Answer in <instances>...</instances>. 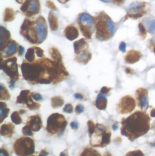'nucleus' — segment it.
<instances>
[{"instance_id": "obj_1", "label": "nucleus", "mask_w": 155, "mask_h": 156, "mask_svg": "<svg viewBox=\"0 0 155 156\" xmlns=\"http://www.w3.org/2000/svg\"><path fill=\"white\" fill-rule=\"evenodd\" d=\"M49 51L52 60L43 57L32 63L23 60L21 66L22 75L29 84H56L69 77L58 49L52 47Z\"/></svg>"}, {"instance_id": "obj_2", "label": "nucleus", "mask_w": 155, "mask_h": 156, "mask_svg": "<svg viewBox=\"0 0 155 156\" xmlns=\"http://www.w3.org/2000/svg\"><path fill=\"white\" fill-rule=\"evenodd\" d=\"M121 124V134L133 142L149 132L150 118L146 111L138 110L127 118H122Z\"/></svg>"}, {"instance_id": "obj_3", "label": "nucleus", "mask_w": 155, "mask_h": 156, "mask_svg": "<svg viewBox=\"0 0 155 156\" xmlns=\"http://www.w3.org/2000/svg\"><path fill=\"white\" fill-rule=\"evenodd\" d=\"M20 34L31 44H41L46 40L48 34L46 19L43 16L36 18H25L20 28Z\"/></svg>"}, {"instance_id": "obj_4", "label": "nucleus", "mask_w": 155, "mask_h": 156, "mask_svg": "<svg viewBox=\"0 0 155 156\" xmlns=\"http://www.w3.org/2000/svg\"><path fill=\"white\" fill-rule=\"evenodd\" d=\"M96 29V38L104 41L111 39L116 32V25L112 18L104 11L94 17Z\"/></svg>"}, {"instance_id": "obj_5", "label": "nucleus", "mask_w": 155, "mask_h": 156, "mask_svg": "<svg viewBox=\"0 0 155 156\" xmlns=\"http://www.w3.org/2000/svg\"><path fill=\"white\" fill-rule=\"evenodd\" d=\"M112 133L104 125L97 123L94 132L89 135L90 144L93 147L104 148L110 143Z\"/></svg>"}, {"instance_id": "obj_6", "label": "nucleus", "mask_w": 155, "mask_h": 156, "mask_svg": "<svg viewBox=\"0 0 155 156\" xmlns=\"http://www.w3.org/2000/svg\"><path fill=\"white\" fill-rule=\"evenodd\" d=\"M67 124L64 115L58 113H53L47 119L46 129L51 135H61L66 129Z\"/></svg>"}, {"instance_id": "obj_7", "label": "nucleus", "mask_w": 155, "mask_h": 156, "mask_svg": "<svg viewBox=\"0 0 155 156\" xmlns=\"http://www.w3.org/2000/svg\"><path fill=\"white\" fill-rule=\"evenodd\" d=\"M35 141L29 137H22L13 144V150L17 156H31L35 153Z\"/></svg>"}, {"instance_id": "obj_8", "label": "nucleus", "mask_w": 155, "mask_h": 156, "mask_svg": "<svg viewBox=\"0 0 155 156\" xmlns=\"http://www.w3.org/2000/svg\"><path fill=\"white\" fill-rule=\"evenodd\" d=\"M78 24L82 35L87 39H91L95 29L94 17L87 13H81L79 15Z\"/></svg>"}, {"instance_id": "obj_9", "label": "nucleus", "mask_w": 155, "mask_h": 156, "mask_svg": "<svg viewBox=\"0 0 155 156\" xmlns=\"http://www.w3.org/2000/svg\"><path fill=\"white\" fill-rule=\"evenodd\" d=\"M1 69L10 78V80L16 81L19 80V74L16 57H10L4 60L1 57Z\"/></svg>"}, {"instance_id": "obj_10", "label": "nucleus", "mask_w": 155, "mask_h": 156, "mask_svg": "<svg viewBox=\"0 0 155 156\" xmlns=\"http://www.w3.org/2000/svg\"><path fill=\"white\" fill-rule=\"evenodd\" d=\"M136 107V101L131 95H125L117 104L116 111L119 114H127L132 112Z\"/></svg>"}, {"instance_id": "obj_11", "label": "nucleus", "mask_w": 155, "mask_h": 156, "mask_svg": "<svg viewBox=\"0 0 155 156\" xmlns=\"http://www.w3.org/2000/svg\"><path fill=\"white\" fill-rule=\"evenodd\" d=\"M40 9V0H25L20 8L22 14L27 17H32L38 15Z\"/></svg>"}, {"instance_id": "obj_12", "label": "nucleus", "mask_w": 155, "mask_h": 156, "mask_svg": "<svg viewBox=\"0 0 155 156\" xmlns=\"http://www.w3.org/2000/svg\"><path fill=\"white\" fill-rule=\"evenodd\" d=\"M32 98V93L29 90H23L18 96L16 103L17 104H26L27 107L31 111L38 109L41 107V105L34 102Z\"/></svg>"}, {"instance_id": "obj_13", "label": "nucleus", "mask_w": 155, "mask_h": 156, "mask_svg": "<svg viewBox=\"0 0 155 156\" xmlns=\"http://www.w3.org/2000/svg\"><path fill=\"white\" fill-rule=\"evenodd\" d=\"M145 8L144 2H134L128 9L127 16L133 19L140 18L146 13Z\"/></svg>"}, {"instance_id": "obj_14", "label": "nucleus", "mask_w": 155, "mask_h": 156, "mask_svg": "<svg viewBox=\"0 0 155 156\" xmlns=\"http://www.w3.org/2000/svg\"><path fill=\"white\" fill-rule=\"evenodd\" d=\"M148 90L144 87L138 88L136 90V99L138 106L142 111H146L149 108Z\"/></svg>"}, {"instance_id": "obj_15", "label": "nucleus", "mask_w": 155, "mask_h": 156, "mask_svg": "<svg viewBox=\"0 0 155 156\" xmlns=\"http://www.w3.org/2000/svg\"><path fill=\"white\" fill-rule=\"evenodd\" d=\"M26 125L33 132L39 131L43 126V122L41 117L38 114H35L29 117L27 120Z\"/></svg>"}, {"instance_id": "obj_16", "label": "nucleus", "mask_w": 155, "mask_h": 156, "mask_svg": "<svg viewBox=\"0 0 155 156\" xmlns=\"http://www.w3.org/2000/svg\"><path fill=\"white\" fill-rule=\"evenodd\" d=\"M19 48L18 44L13 40H10L5 49L1 52V57L8 58L15 55Z\"/></svg>"}, {"instance_id": "obj_17", "label": "nucleus", "mask_w": 155, "mask_h": 156, "mask_svg": "<svg viewBox=\"0 0 155 156\" xmlns=\"http://www.w3.org/2000/svg\"><path fill=\"white\" fill-rule=\"evenodd\" d=\"M0 51H2L7 46L9 41H10L11 34L10 32L4 27L1 26L0 27Z\"/></svg>"}, {"instance_id": "obj_18", "label": "nucleus", "mask_w": 155, "mask_h": 156, "mask_svg": "<svg viewBox=\"0 0 155 156\" xmlns=\"http://www.w3.org/2000/svg\"><path fill=\"white\" fill-rule=\"evenodd\" d=\"M141 57L142 54L140 51L132 49L127 52L124 57V60L127 63L134 64L140 61Z\"/></svg>"}, {"instance_id": "obj_19", "label": "nucleus", "mask_w": 155, "mask_h": 156, "mask_svg": "<svg viewBox=\"0 0 155 156\" xmlns=\"http://www.w3.org/2000/svg\"><path fill=\"white\" fill-rule=\"evenodd\" d=\"M64 35L70 41H73L79 37V32L77 27L73 25L69 24L66 26L64 30Z\"/></svg>"}, {"instance_id": "obj_20", "label": "nucleus", "mask_w": 155, "mask_h": 156, "mask_svg": "<svg viewBox=\"0 0 155 156\" xmlns=\"http://www.w3.org/2000/svg\"><path fill=\"white\" fill-rule=\"evenodd\" d=\"M15 126L12 123H7L1 126L0 134L5 137H11L14 133Z\"/></svg>"}, {"instance_id": "obj_21", "label": "nucleus", "mask_w": 155, "mask_h": 156, "mask_svg": "<svg viewBox=\"0 0 155 156\" xmlns=\"http://www.w3.org/2000/svg\"><path fill=\"white\" fill-rule=\"evenodd\" d=\"M91 58V54L88 49L84 50L80 52L75 58V60L79 63L86 65Z\"/></svg>"}, {"instance_id": "obj_22", "label": "nucleus", "mask_w": 155, "mask_h": 156, "mask_svg": "<svg viewBox=\"0 0 155 156\" xmlns=\"http://www.w3.org/2000/svg\"><path fill=\"white\" fill-rule=\"evenodd\" d=\"M74 50L76 55H78L82 51L88 49V43L87 42L85 39L81 38L78 41H76L74 44Z\"/></svg>"}, {"instance_id": "obj_23", "label": "nucleus", "mask_w": 155, "mask_h": 156, "mask_svg": "<svg viewBox=\"0 0 155 156\" xmlns=\"http://www.w3.org/2000/svg\"><path fill=\"white\" fill-rule=\"evenodd\" d=\"M95 106L99 110H105L107 106V99L104 94L99 93L95 101Z\"/></svg>"}, {"instance_id": "obj_24", "label": "nucleus", "mask_w": 155, "mask_h": 156, "mask_svg": "<svg viewBox=\"0 0 155 156\" xmlns=\"http://www.w3.org/2000/svg\"><path fill=\"white\" fill-rule=\"evenodd\" d=\"M49 26L52 30L56 31L58 28V20L57 15L53 11H50L48 16Z\"/></svg>"}, {"instance_id": "obj_25", "label": "nucleus", "mask_w": 155, "mask_h": 156, "mask_svg": "<svg viewBox=\"0 0 155 156\" xmlns=\"http://www.w3.org/2000/svg\"><path fill=\"white\" fill-rule=\"evenodd\" d=\"M15 18V12L13 9L7 7L5 9L4 12V21L10 22L12 21Z\"/></svg>"}, {"instance_id": "obj_26", "label": "nucleus", "mask_w": 155, "mask_h": 156, "mask_svg": "<svg viewBox=\"0 0 155 156\" xmlns=\"http://www.w3.org/2000/svg\"><path fill=\"white\" fill-rule=\"evenodd\" d=\"M0 103H1V112H0L1 119H0V123H2L4 120L5 118H7V115H8L9 112H10V109L7 108V105H6V103L5 102L1 101Z\"/></svg>"}, {"instance_id": "obj_27", "label": "nucleus", "mask_w": 155, "mask_h": 156, "mask_svg": "<svg viewBox=\"0 0 155 156\" xmlns=\"http://www.w3.org/2000/svg\"><path fill=\"white\" fill-rule=\"evenodd\" d=\"M64 103V100L60 96H55L51 99V105L53 108H58L61 107Z\"/></svg>"}, {"instance_id": "obj_28", "label": "nucleus", "mask_w": 155, "mask_h": 156, "mask_svg": "<svg viewBox=\"0 0 155 156\" xmlns=\"http://www.w3.org/2000/svg\"><path fill=\"white\" fill-rule=\"evenodd\" d=\"M0 100H8L10 98V95L9 94L7 88L5 86L3 85V84L1 83L0 84Z\"/></svg>"}, {"instance_id": "obj_29", "label": "nucleus", "mask_w": 155, "mask_h": 156, "mask_svg": "<svg viewBox=\"0 0 155 156\" xmlns=\"http://www.w3.org/2000/svg\"><path fill=\"white\" fill-rule=\"evenodd\" d=\"M35 49H34V47H32V48H29L26 54V55H25V58H26V60L28 62H30V63H32L33 62L35 61Z\"/></svg>"}, {"instance_id": "obj_30", "label": "nucleus", "mask_w": 155, "mask_h": 156, "mask_svg": "<svg viewBox=\"0 0 155 156\" xmlns=\"http://www.w3.org/2000/svg\"><path fill=\"white\" fill-rule=\"evenodd\" d=\"M81 156H101V154L91 148L87 147L84 150Z\"/></svg>"}, {"instance_id": "obj_31", "label": "nucleus", "mask_w": 155, "mask_h": 156, "mask_svg": "<svg viewBox=\"0 0 155 156\" xmlns=\"http://www.w3.org/2000/svg\"><path fill=\"white\" fill-rule=\"evenodd\" d=\"M11 120L15 125H20L22 122V120L20 117V113L18 111H15L12 114Z\"/></svg>"}, {"instance_id": "obj_32", "label": "nucleus", "mask_w": 155, "mask_h": 156, "mask_svg": "<svg viewBox=\"0 0 155 156\" xmlns=\"http://www.w3.org/2000/svg\"><path fill=\"white\" fill-rule=\"evenodd\" d=\"M147 27L149 32L151 34L155 33V20H149L147 23Z\"/></svg>"}, {"instance_id": "obj_33", "label": "nucleus", "mask_w": 155, "mask_h": 156, "mask_svg": "<svg viewBox=\"0 0 155 156\" xmlns=\"http://www.w3.org/2000/svg\"><path fill=\"white\" fill-rule=\"evenodd\" d=\"M138 27H139V34H140V35L144 40V39H145V38L147 36L146 29L144 26L143 25V24L141 23H140L139 24V26Z\"/></svg>"}, {"instance_id": "obj_34", "label": "nucleus", "mask_w": 155, "mask_h": 156, "mask_svg": "<svg viewBox=\"0 0 155 156\" xmlns=\"http://www.w3.org/2000/svg\"><path fill=\"white\" fill-rule=\"evenodd\" d=\"M87 126H88V131L89 135H91L96 128V125L92 120H88L87 122Z\"/></svg>"}, {"instance_id": "obj_35", "label": "nucleus", "mask_w": 155, "mask_h": 156, "mask_svg": "<svg viewBox=\"0 0 155 156\" xmlns=\"http://www.w3.org/2000/svg\"><path fill=\"white\" fill-rule=\"evenodd\" d=\"M22 133L26 136H33V131L31 129H30L26 125L22 128Z\"/></svg>"}, {"instance_id": "obj_36", "label": "nucleus", "mask_w": 155, "mask_h": 156, "mask_svg": "<svg viewBox=\"0 0 155 156\" xmlns=\"http://www.w3.org/2000/svg\"><path fill=\"white\" fill-rule=\"evenodd\" d=\"M63 111L66 113L71 114L74 112V106L71 103H67L65 105L64 108H63Z\"/></svg>"}, {"instance_id": "obj_37", "label": "nucleus", "mask_w": 155, "mask_h": 156, "mask_svg": "<svg viewBox=\"0 0 155 156\" xmlns=\"http://www.w3.org/2000/svg\"><path fill=\"white\" fill-rule=\"evenodd\" d=\"M34 49H35V51L36 54L37 55V56L40 58L43 57H44V51L43 49H41L40 48L36 47V46H34Z\"/></svg>"}, {"instance_id": "obj_38", "label": "nucleus", "mask_w": 155, "mask_h": 156, "mask_svg": "<svg viewBox=\"0 0 155 156\" xmlns=\"http://www.w3.org/2000/svg\"><path fill=\"white\" fill-rule=\"evenodd\" d=\"M144 153L141 150H135L128 153L126 156H144Z\"/></svg>"}, {"instance_id": "obj_39", "label": "nucleus", "mask_w": 155, "mask_h": 156, "mask_svg": "<svg viewBox=\"0 0 155 156\" xmlns=\"http://www.w3.org/2000/svg\"><path fill=\"white\" fill-rule=\"evenodd\" d=\"M32 97L33 98V99L36 101H41L43 100V97L41 96V95L40 94L38 93H34L32 92Z\"/></svg>"}, {"instance_id": "obj_40", "label": "nucleus", "mask_w": 155, "mask_h": 156, "mask_svg": "<svg viewBox=\"0 0 155 156\" xmlns=\"http://www.w3.org/2000/svg\"><path fill=\"white\" fill-rule=\"evenodd\" d=\"M84 111V107L82 105L79 104L77 105L76 108H75V112L77 114H80L81 113L83 112Z\"/></svg>"}, {"instance_id": "obj_41", "label": "nucleus", "mask_w": 155, "mask_h": 156, "mask_svg": "<svg viewBox=\"0 0 155 156\" xmlns=\"http://www.w3.org/2000/svg\"><path fill=\"white\" fill-rule=\"evenodd\" d=\"M111 90H112V87H108L106 86H104L101 88V89L100 90V93L104 94V95H107Z\"/></svg>"}, {"instance_id": "obj_42", "label": "nucleus", "mask_w": 155, "mask_h": 156, "mask_svg": "<svg viewBox=\"0 0 155 156\" xmlns=\"http://www.w3.org/2000/svg\"><path fill=\"white\" fill-rule=\"evenodd\" d=\"M119 51H121L122 52H123V53L126 52V43L125 42H121L119 44Z\"/></svg>"}, {"instance_id": "obj_43", "label": "nucleus", "mask_w": 155, "mask_h": 156, "mask_svg": "<svg viewBox=\"0 0 155 156\" xmlns=\"http://www.w3.org/2000/svg\"><path fill=\"white\" fill-rule=\"evenodd\" d=\"M47 5L48 7H49V8H50L52 9L57 10V7H56L55 5L54 4V3L52 1H50V0L47 2Z\"/></svg>"}, {"instance_id": "obj_44", "label": "nucleus", "mask_w": 155, "mask_h": 156, "mask_svg": "<svg viewBox=\"0 0 155 156\" xmlns=\"http://www.w3.org/2000/svg\"><path fill=\"white\" fill-rule=\"evenodd\" d=\"M24 51H25L24 48L22 46L19 45V48H18V55H19V56H22L24 53Z\"/></svg>"}, {"instance_id": "obj_45", "label": "nucleus", "mask_w": 155, "mask_h": 156, "mask_svg": "<svg viewBox=\"0 0 155 156\" xmlns=\"http://www.w3.org/2000/svg\"><path fill=\"white\" fill-rule=\"evenodd\" d=\"M78 123L76 122H72L71 123V127L72 129H74V130H76L78 128Z\"/></svg>"}, {"instance_id": "obj_46", "label": "nucleus", "mask_w": 155, "mask_h": 156, "mask_svg": "<svg viewBox=\"0 0 155 156\" xmlns=\"http://www.w3.org/2000/svg\"><path fill=\"white\" fill-rule=\"evenodd\" d=\"M124 1H125V0H113L112 2L116 5H120L122 4L124 2Z\"/></svg>"}, {"instance_id": "obj_47", "label": "nucleus", "mask_w": 155, "mask_h": 156, "mask_svg": "<svg viewBox=\"0 0 155 156\" xmlns=\"http://www.w3.org/2000/svg\"><path fill=\"white\" fill-rule=\"evenodd\" d=\"M0 155L1 156H9V153L5 149L1 148L0 150Z\"/></svg>"}, {"instance_id": "obj_48", "label": "nucleus", "mask_w": 155, "mask_h": 156, "mask_svg": "<svg viewBox=\"0 0 155 156\" xmlns=\"http://www.w3.org/2000/svg\"><path fill=\"white\" fill-rule=\"evenodd\" d=\"M74 97L76 99H79V100H82L84 98L83 95H82L80 93H77L74 94Z\"/></svg>"}, {"instance_id": "obj_49", "label": "nucleus", "mask_w": 155, "mask_h": 156, "mask_svg": "<svg viewBox=\"0 0 155 156\" xmlns=\"http://www.w3.org/2000/svg\"><path fill=\"white\" fill-rule=\"evenodd\" d=\"M125 71L127 74H134V71L132 69H131L130 68H127L126 69Z\"/></svg>"}, {"instance_id": "obj_50", "label": "nucleus", "mask_w": 155, "mask_h": 156, "mask_svg": "<svg viewBox=\"0 0 155 156\" xmlns=\"http://www.w3.org/2000/svg\"><path fill=\"white\" fill-rule=\"evenodd\" d=\"M49 154V153L47 152L46 150H42L41 153L39 154V156H47Z\"/></svg>"}, {"instance_id": "obj_51", "label": "nucleus", "mask_w": 155, "mask_h": 156, "mask_svg": "<svg viewBox=\"0 0 155 156\" xmlns=\"http://www.w3.org/2000/svg\"><path fill=\"white\" fill-rule=\"evenodd\" d=\"M150 115H151V116H152V117H155V108H153V109H152Z\"/></svg>"}, {"instance_id": "obj_52", "label": "nucleus", "mask_w": 155, "mask_h": 156, "mask_svg": "<svg viewBox=\"0 0 155 156\" xmlns=\"http://www.w3.org/2000/svg\"><path fill=\"white\" fill-rule=\"evenodd\" d=\"M112 128L114 131H116L118 129V125H116V124H114L113 126H112Z\"/></svg>"}, {"instance_id": "obj_53", "label": "nucleus", "mask_w": 155, "mask_h": 156, "mask_svg": "<svg viewBox=\"0 0 155 156\" xmlns=\"http://www.w3.org/2000/svg\"><path fill=\"white\" fill-rule=\"evenodd\" d=\"M60 2H61V3H62V4H65V3H66L67 2H68L69 0H58Z\"/></svg>"}, {"instance_id": "obj_54", "label": "nucleus", "mask_w": 155, "mask_h": 156, "mask_svg": "<svg viewBox=\"0 0 155 156\" xmlns=\"http://www.w3.org/2000/svg\"><path fill=\"white\" fill-rule=\"evenodd\" d=\"M26 110H24V109H21V110L19 111L20 114H24V113H26Z\"/></svg>"}, {"instance_id": "obj_55", "label": "nucleus", "mask_w": 155, "mask_h": 156, "mask_svg": "<svg viewBox=\"0 0 155 156\" xmlns=\"http://www.w3.org/2000/svg\"><path fill=\"white\" fill-rule=\"evenodd\" d=\"M101 1L104 2H113V0H101Z\"/></svg>"}, {"instance_id": "obj_56", "label": "nucleus", "mask_w": 155, "mask_h": 156, "mask_svg": "<svg viewBox=\"0 0 155 156\" xmlns=\"http://www.w3.org/2000/svg\"><path fill=\"white\" fill-rule=\"evenodd\" d=\"M19 4H22L23 3V0H15Z\"/></svg>"}, {"instance_id": "obj_57", "label": "nucleus", "mask_w": 155, "mask_h": 156, "mask_svg": "<svg viewBox=\"0 0 155 156\" xmlns=\"http://www.w3.org/2000/svg\"><path fill=\"white\" fill-rule=\"evenodd\" d=\"M153 52H155V46H154V47H153Z\"/></svg>"}]
</instances>
